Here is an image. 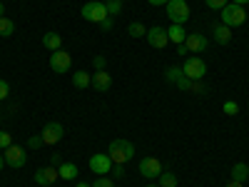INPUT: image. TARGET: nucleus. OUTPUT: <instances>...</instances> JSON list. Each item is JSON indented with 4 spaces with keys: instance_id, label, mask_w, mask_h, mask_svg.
<instances>
[{
    "instance_id": "obj_1",
    "label": "nucleus",
    "mask_w": 249,
    "mask_h": 187,
    "mask_svg": "<svg viewBox=\"0 0 249 187\" xmlns=\"http://www.w3.org/2000/svg\"><path fill=\"white\" fill-rule=\"evenodd\" d=\"M107 155L115 165H124L135 157V145L130 140H112L107 148Z\"/></svg>"
},
{
    "instance_id": "obj_2",
    "label": "nucleus",
    "mask_w": 249,
    "mask_h": 187,
    "mask_svg": "<svg viewBox=\"0 0 249 187\" xmlns=\"http://www.w3.org/2000/svg\"><path fill=\"white\" fill-rule=\"evenodd\" d=\"M244 20H247V13L242 5L237 3H227L222 8V25L227 28H237V25H244Z\"/></svg>"
},
{
    "instance_id": "obj_3",
    "label": "nucleus",
    "mask_w": 249,
    "mask_h": 187,
    "mask_svg": "<svg viewBox=\"0 0 249 187\" xmlns=\"http://www.w3.org/2000/svg\"><path fill=\"white\" fill-rule=\"evenodd\" d=\"M164 8H167V18L172 20V25H184L190 20V5H187V0H170Z\"/></svg>"
},
{
    "instance_id": "obj_4",
    "label": "nucleus",
    "mask_w": 249,
    "mask_h": 187,
    "mask_svg": "<svg viewBox=\"0 0 249 187\" xmlns=\"http://www.w3.org/2000/svg\"><path fill=\"white\" fill-rule=\"evenodd\" d=\"M80 13H82V18H85L88 23H102L105 18H110L105 3H100V0H88V3L82 5Z\"/></svg>"
},
{
    "instance_id": "obj_5",
    "label": "nucleus",
    "mask_w": 249,
    "mask_h": 187,
    "mask_svg": "<svg viewBox=\"0 0 249 187\" xmlns=\"http://www.w3.org/2000/svg\"><path fill=\"white\" fill-rule=\"evenodd\" d=\"M184 77H190V80H204L207 75V65H204V60L197 57V55H190L184 60V68H182Z\"/></svg>"
},
{
    "instance_id": "obj_6",
    "label": "nucleus",
    "mask_w": 249,
    "mask_h": 187,
    "mask_svg": "<svg viewBox=\"0 0 249 187\" xmlns=\"http://www.w3.org/2000/svg\"><path fill=\"white\" fill-rule=\"evenodd\" d=\"M70 68H72V55H70V53L55 50V53L50 55V70H53V73L65 75V73H70Z\"/></svg>"
},
{
    "instance_id": "obj_7",
    "label": "nucleus",
    "mask_w": 249,
    "mask_h": 187,
    "mask_svg": "<svg viewBox=\"0 0 249 187\" xmlns=\"http://www.w3.org/2000/svg\"><path fill=\"white\" fill-rule=\"evenodd\" d=\"M3 157H5V165H8V168H13V170H20L28 162L25 148H20V145H10L8 150H3Z\"/></svg>"
},
{
    "instance_id": "obj_8",
    "label": "nucleus",
    "mask_w": 249,
    "mask_h": 187,
    "mask_svg": "<svg viewBox=\"0 0 249 187\" xmlns=\"http://www.w3.org/2000/svg\"><path fill=\"white\" fill-rule=\"evenodd\" d=\"M112 160H110V155H105V152H97V155H92L90 157V170L95 172V175H110L112 172Z\"/></svg>"
},
{
    "instance_id": "obj_9",
    "label": "nucleus",
    "mask_w": 249,
    "mask_h": 187,
    "mask_svg": "<svg viewBox=\"0 0 249 187\" xmlns=\"http://www.w3.org/2000/svg\"><path fill=\"white\" fill-rule=\"evenodd\" d=\"M62 135H65V130H62L60 122H45L43 132H40V137H43V145H57L62 140Z\"/></svg>"
},
{
    "instance_id": "obj_10",
    "label": "nucleus",
    "mask_w": 249,
    "mask_h": 187,
    "mask_svg": "<svg viewBox=\"0 0 249 187\" xmlns=\"http://www.w3.org/2000/svg\"><path fill=\"white\" fill-rule=\"evenodd\" d=\"M147 43L155 48V50H162V48H167V43H170V37H167V30L164 28H160V25H155V28H147Z\"/></svg>"
},
{
    "instance_id": "obj_11",
    "label": "nucleus",
    "mask_w": 249,
    "mask_h": 187,
    "mask_svg": "<svg viewBox=\"0 0 249 187\" xmlns=\"http://www.w3.org/2000/svg\"><path fill=\"white\" fill-rule=\"evenodd\" d=\"M140 172L147 180H155L162 175V162L157 157H144V160H140Z\"/></svg>"
},
{
    "instance_id": "obj_12",
    "label": "nucleus",
    "mask_w": 249,
    "mask_h": 187,
    "mask_svg": "<svg viewBox=\"0 0 249 187\" xmlns=\"http://www.w3.org/2000/svg\"><path fill=\"white\" fill-rule=\"evenodd\" d=\"M207 45H210V40H207L202 33H190L184 37V48L190 50V53H204Z\"/></svg>"
},
{
    "instance_id": "obj_13",
    "label": "nucleus",
    "mask_w": 249,
    "mask_h": 187,
    "mask_svg": "<svg viewBox=\"0 0 249 187\" xmlns=\"http://www.w3.org/2000/svg\"><path fill=\"white\" fill-rule=\"evenodd\" d=\"M55 180H60V175H57V168H55V165H48V168H40V170L35 172V182H37V185H43V187H50Z\"/></svg>"
},
{
    "instance_id": "obj_14",
    "label": "nucleus",
    "mask_w": 249,
    "mask_h": 187,
    "mask_svg": "<svg viewBox=\"0 0 249 187\" xmlns=\"http://www.w3.org/2000/svg\"><path fill=\"white\" fill-rule=\"evenodd\" d=\"M92 88H95L97 93H107V90L112 88V75H110L107 70H97V73L92 75Z\"/></svg>"
},
{
    "instance_id": "obj_15",
    "label": "nucleus",
    "mask_w": 249,
    "mask_h": 187,
    "mask_svg": "<svg viewBox=\"0 0 249 187\" xmlns=\"http://www.w3.org/2000/svg\"><path fill=\"white\" fill-rule=\"evenodd\" d=\"M212 35H214V43H219V45H230L232 43V28H227V25H214Z\"/></svg>"
},
{
    "instance_id": "obj_16",
    "label": "nucleus",
    "mask_w": 249,
    "mask_h": 187,
    "mask_svg": "<svg viewBox=\"0 0 249 187\" xmlns=\"http://www.w3.org/2000/svg\"><path fill=\"white\" fill-rule=\"evenodd\" d=\"M77 165L75 162H62L60 168H57V175H60V180H65V182H72L75 177H77Z\"/></svg>"
},
{
    "instance_id": "obj_17",
    "label": "nucleus",
    "mask_w": 249,
    "mask_h": 187,
    "mask_svg": "<svg viewBox=\"0 0 249 187\" xmlns=\"http://www.w3.org/2000/svg\"><path fill=\"white\" fill-rule=\"evenodd\" d=\"M43 45L48 48V50H60V45H62V35L60 33H55V30H50V33H45L43 35Z\"/></svg>"
},
{
    "instance_id": "obj_18",
    "label": "nucleus",
    "mask_w": 249,
    "mask_h": 187,
    "mask_svg": "<svg viewBox=\"0 0 249 187\" xmlns=\"http://www.w3.org/2000/svg\"><path fill=\"white\" fill-rule=\"evenodd\" d=\"M72 85H75L77 90H85V88H90V85H92V75H88L85 70H77V73H72Z\"/></svg>"
},
{
    "instance_id": "obj_19",
    "label": "nucleus",
    "mask_w": 249,
    "mask_h": 187,
    "mask_svg": "<svg viewBox=\"0 0 249 187\" xmlns=\"http://www.w3.org/2000/svg\"><path fill=\"white\" fill-rule=\"evenodd\" d=\"M167 37L172 40V43L182 45V43H184V37H187V33H184V25H170V28H167Z\"/></svg>"
},
{
    "instance_id": "obj_20",
    "label": "nucleus",
    "mask_w": 249,
    "mask_h": 187,
    "mask_svg": "<svg viewBox=\"0 0 249 187\" xmlns=\"http://www.w3.org/2000/svg\"><path fill=\"white\" fill-rule=\"evenodd\" d=\"M230 175H232V180H237V182H242V185H244V182L249 180V168H247L244 162H237L234 168H232V172H230Z\"/></svg>"
},
{
    "instance_id": "obj_21",
    "label": "nucleus",
    "mask_w": 249,
    "mask_h": 187,
    "mask_svg": "<svg viewBox=\"0 0 249 187\" xmlns=\"http://www.w3.org/2000/svg\"><path fill=\"white\" fill-rule=\"evenodd\" d=\"M15 33V23H13V20L10 18H0V37H10Z\"/></svg>"
},
{
    "instance_id": "obj_22",
    "label": "nucleus",
    "mask_w": 249,
    "mask_h": 187,
    "mask_svg": "<svg viewBox=\"0 0 249 187\" xmlns=\"http://www.w3.org/2000/svg\"><path fill=\"white\" fill-rule=\"evenodd\" d=\"M157 180H160V187H177V175L170 170H162V175Z\"/></svg>"
},
{
    "instance_id": "obj_23",
    "label": "nucleus",
    "mask_w": 249,
    "mask_h": 187,
    "mask_svg": "<svg viewBox=\"0 0 249 187\" xmlns=\"http://www.w3.org/2000/svg\"><path fill=\"white\" fill-rule=\"evenodd\" d=\"M127 35H130V37H144V35H147V28H144L142 23H137V20H135V23H130V25H127Z\"/></svg>"
},
{
    "instance_id": "obj_24",
    "label": "nucleus",
    "mask_w": 249,
    "mask_h": 187,
    "mask_svg": "<svg viewBox=\"0 0 249 187\" xmlns=\"http://www.w3.org/2000/svg\"><path fill=\"white\" fill-rule=\"evenodd\" d=\"M179 77H184L182 68H167V70H164V80H167V82H175V85H177Z\"/></svg>"
},
{
    "instance_id": "obj_25",
    "label": "nucleus",
    "mask_w": 249,
    "mask_h": 187,
    "mask_svg": "<svg viewBox=\"0 0 249 187\" xmlns=\"http://www.w3.org/2000/svg\"><path fill=\"white\" fill-rule=\"evenodd\" d=\"M105 8H107V15L115 18V15H120V10H122V0H107Z\"/></svg>"
},
{
    "instance_id": "obj_26",
    "label": "nucleus",
    "mask_w": 249,
    "mask_h": 187,
    "mask_svg": "<svg viewBox=\"0 0 249 187\" xmlns=\"http://www.w3.org/2000/svg\"><path fill=\"white\" fill-rule=\"evenodd\" d=\"M187 93L204 95V93H207V85H202V80H190V85H187Z\"/></svg>"
},
{
    "instance_id": "obj_27",
    "label": "nucleus",
    "mask_w": 249,
    "mask_h": 187,
    "mask_svg": "<svg viewBox=\"0 0 249 187\" xmlns=\"http://www.w3.org/2000/svg\"><path fill=\"white\" fill-rule=\"evenodd\" d=\"M10 145H13V135L5 132V130H0V150H8Z\"/></svg>"
},
{
    "instance_id": "obj_28",
    "label": "nucleus",
    "mask_w": 249,
    "mask_h": 187,
    "mask_svg": "<svg viewBox=\"0 0 249 187\" xmlns=\"http://www.w3.org/2000/svg\"><path fill=\"white\" fill-rule=\"evenodd\" d=\"M222 110H224V115H239V105H237L234 100H227Z\"/></svg>"
},
{
    "instance_id": "obj_29",
    "label": "nucleus",
    "mask_w": 249,
    "mask_h": 187,
    "mask_svg": "<svg viewBox=\"0 0 249 187\" xmlns=\"http://www.w3.org/2000/svg\"><path fill=\"white\" fill-rule=\"evenodd\" d=\"M92 187H115V182H112L110 177H105V175H102V177H97V180L92 182Z\"/></svg>"
},
{
    "instance_id": "obj_30",
    "label": "nucleus",
    "mask_w": 249,
    "mask_h": 187,
    "mask_svg": "<svg viewBox=\"0 0 249 187\" xmlns=\"http://www.w3.org/2000/svg\"><path fill=\"white\" fill-rule=\"evenodd\" d=\"M204 3H207V8H212V10H222L230 0H204Z\"/></svg>"
},
{
    "instance_id": "obj_31",
    "label": "nucleus",
    "mask_w": 249,
    "mask_h": 187,
    "mask_svg": "<svg viewBox=\"0 0 249 187\" xmlns=\"http://www.w3.org/2000/svg\"><path fill=\"white\" fill-rule=\"evenodd\" d=\"M28 148H30V150H37V148H43V137H40V135L30 137V140H28Z\"/></svg>"
},
{
    "instance_id": "obj_32",
    "label": "nucleus",
    "mask_w": 249,
    "mask_h": 187,
    "mask_svg": "<svg viewBox=\"0 0 249 187\" xmlns=\"http://www.w3.org/2000/svg\"><path fill=\"white\" fill-rule=\"evenodd\" d=\"M92 65H95L97 70H105V65H107V60H105V55H95V60H92Z\"/></svg>"
},
{
    "instance_id": "obj_33",
    "label": "nucleus",
    "mask_w": 249,
    "mask_h": 187,
    "mask_svg": "<svg viewBox=\"0 0 249 187\" xmlns=\"http://www.w3.org/2000/svg\"><path fill=\"white\" fill-rule=\"evenodd\" d=\"M8 95H10V85H8L5 80H0V100H5Z\"/></svg>"
},
{
    "instance_id": "obj_34",
    "label": "nucleus",
    "mask_w": 249,
    "mask_h": 187,
    "mask_svg": "<svg viewBox=\"0 0 249 187\" xmlns=\"http://www.w3.org/2000/svg\"><path fill=\"white\" fill-rule=\"evenodd\" d=\"M112 177H115V180L124 177V168H122V165H112Z\"/></svg>"
},
{
    "instance_id": "obj_35",
    "label": "nucleus",
    "mask_w": 249,
    "mask_h": 187,
    "mask_svg": "<svg viewBox=\"0 0 249 187\" xmlns=\"http://www.w3.org/2000/svg\"><path fill=\"white\" fill-rule=\"evenodd\" d=\"M112 25H115V20H112V18H105V20L100 23V28L105 30V33H107V30H112Z\"/></svg>"
},
{
    "instance_id": "obj_36",
    "label": "nucleus",
    "mask_w": 249,
    "mask_h": 187,
    "mask_svg": "<svg viewBox=\"0 0 249 187\" xmlns=\"http://www.w3.org/2000/svg\"><path fill=\"white\" fill-rule=\"evenodd\" d=\"M50 160H53L55 168H60V165H62V157H60V155H50Z\"/></svg>"
},
{
    "instance_id": "obj_37",
    "label": "nucleus",
    "mask_w": 249,
    "mask_h": 187,
    "mask_svg": "<svg viewBox=\"0 0 249 187\" xmlns=\"http://www.w3.org/2000/svg\"><path fill=\"white\" fill-rule=\"evenodd\" d=\"M177 55H190V50L184 48V43H182V45H177Z\"/></svg>"
},
{
    "instance_id": "obj_38",
    "label": "nucleus",
    "mask_w": 249,
    "mask_h": 187,
    "mask_svg": "<svg viewBox=\"0 0 249 187\" xmlns=\"http://www.w3.org/2000/svg\"><path fill=\"white\" fill-rule=\"evenodd\" d=\"M147 3H150V5H167L170 0H147Z\"/></svg>"
},
{
    "instance_id": "obj_39",
    "label": "nucleus",
    "mask_w": 249,
    "mask_h": 187,
    "mask_svg": "<svg viewBox=\"0 0 249 187\" xmlns=\"http://www.w3.org/2000/svg\"><path fill=\"white\" fill-rule=\"evenodd\" d=\"M224 187H244V185H242V182H237V180H230Z\"/></svg>"
},
{
    "instance_id": "obj_40",
    "label": "nucleus",
    "mask_w": 249,
    "mask_h": 187,
    "mask_svg": "<svg viewBox=\"0 0 249 187\" xmlns=\"http://www.w3.org/2000/svg\"><path fill=\"white\" fill-rule=\"evenodd\" d=\"M232 3H237V5H242V8H244V5L249 3V0H232Z\"/></svg>"
},
{
    "instance_id": "obj_41",
    "label": "nucleus",
    "mask_w": 249,
    "mask_h": 187,
    "mask_svg": "<svg viewBox=\"0 0 249 187\" xmlns=\"http://www.w3.org/2000/svg\"><path fill=\"white\" fill-rule=\"evenodd\" d=\"M3 168H5V157H3V155H0V170H3Z\"/></svg>"
},
{
    "instance_id": "obj_42",
    "label": "nucleus",
    "mask_w": 249,
    "mask_h": 187,
    "mask_svg": "<svg viewBox=\"0 0 249 187\" xmlns=\"http://www.w3.org/2000/svg\"><path fill=\"white\" fill-rule=\"evenodd\" d=\"M75 187H92V185H88V182H77Z\"/></svg>"
},
{
    "instance_id": "obj_43",
    "label": "nucleus",
    "mask_w": 249,
    "mask_h": 187,
    "mask_svg": "<svg viewBox=\"0 0 249 187\" xmlns=\"http://www.w3.org/2000/svg\"><path fill=\"white\" fill-rule=\"evenodd\" d=\"M3 15H5V5H3V3H0V18H3Z\"/></svg>"
},
{
    "instance_id": "obj_44",
    "label": "nucleus",
    "mask_w": 249,
    "mask_h": 187,
    "mask_svg": "<svg viewBox=\"0 0 249 187\" xmlns=\"http://www.w3.org/2000/svg\"><path fill=\"white\" fill-rule=\"evenodd\" d=\"M144 187H160V185H144Z\"/></svg>"
}]
</instances>
